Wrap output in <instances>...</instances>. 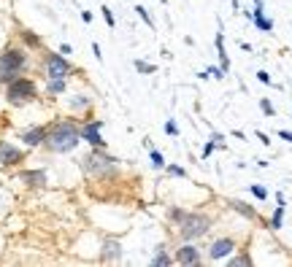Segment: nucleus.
Instances as JSON below:
<instances>
[{
	"label": "nucleus",
	"instance_id": "obj_1",
	"mask_svg": "<svg viewBox=\"0 0 292 267\" xmlns=\"http://www.w3.org/2000/svg\"><path fill=\"white\" fill-rule=\"evenodd\" d=\"M79 143H81V122L57 119L49 125L43 149L49 151V154H71V151L79 149Z\"/></svg>",
	"mask_w": 292,
	"mask_h": 267
},
{
	"label": "nucleus",
	"instance_id": "obj_2",
	"mask_svg": "<svg viewBox=\"0 0 292 267\" xmlns=\"http://www.w3.org/2000/svg\"><path fill=\"white\" fill-rule=\"evenodd\" d=\"M81 170L92 178H117L119 176V159L114 154H108L106 149H95L92 146L87 154L81 157Z\"/></svg>",
	"mask_w": 292,
	"mask_h": 267
},
{
	"label": "nucleus",
	"instance_id": "obj_3",
	"mask_svg": "<svg viewBox=\"0 0 292 267\" xmlns=\"http://www.w3.org/2000/svg\"><path fill=\"white\" fill-rule=\"evenodd\" d=\"M30 70V54H27V46H6L0 52V84H6L16 79V76H25Z\"/></svg>",
	"mask_w": 292,
	"mask_h": 267
},
{
	"label": "nucleus",
	"instance_id": "obj_4",
	"mask_svg": "<svg viewBox=\"0 0 292 267\" xmlns=\"http://www.w3.org/2000/svg\"><path fill=\"white\" fill-rule=\"evenodd\" d=\"M38 100V84L33 79H27V76H16L6 84V103L14 108H25L30 106V103Z\"/></svg>",
	"mask_w": 292,
	"mask_h": 267
},
{
	"label": "nucleus",
	"instance_id": "obj_5",
	"mask_svg": "<svg viewBox=\"0 0 292 267\" xmlns=\"http://www.w3.org/2000/svg\"><path fill=\"white\" fill-rule=\"evenodd\" d=\"M211 227H214V219H211L209 213L187 211L184 219L176 224V230H178V237H182V240H197V237L209 235Z\"/></svg>",
	"mask_w": 292,
	"mask_h": 267
},
{
	"label": "nucleus",
	"instance_id": "obj_6",
	"mask_svg": "<svg viewBox=\"0 0 292 267\" xmlns=\"http://www.w3.org/2000/svg\"><path fill=\"white\" fill-rule=\"evenodd\" d=\"M73 65L60 52H43V79H71Z\"/></svg>",
	"mask_w": 292,
	"mask_h": 267
},
{
	"label": "nucleus",
	"instance_id": "obj_7",
	"mask_svg": "<svg viewBox=\"0 0 292 267\" xmlns=\"http://www.w3.org/2000/svg\"><path fill=\"white\" fill-rule=\"evenodd\" d=\"M238 249V243H235V237H216V240H211L209 251H206V256H209V262H222L228 259V256H233V251Z\"/></svg>",
	"mask_w": 292,
	"mask_h": 267
},
{
	"label": "nucleus",
	"instance_id": "obj_8",
	"mask_svg": "<svg viewBox=\"0 0 292 267\" xmlns=\"http://www.w3.org/2000/svg\"><path fill=\"white\" fill-rule=\"evenodd\" d=\"M173 264H184V267L203 264V254H200V249L195 246V240H184V246H178L176 254H173Z\"/></svg>",
	"mask_w": 292,
	"mask_h": 267
},
{
	"label": "nucleus",
	"instance_id": "obj_9",
	"mask_svg": "<svg viewBox=\"0 0 292 267\" xmlns=\"http://www.w3.org/2000/svg\"><path fill=\"white\" fill-rule=\"evenodd\" d=\"M81 140L95 146V149H106V140H103V119L81 122Z\"/></svg>",
	"mask_w": 292,
	"mask_h": 267
},
{
	"label": "nucleus",
	"instance_id": "obj_10",
	"mask_svg": "<svg viewBox=\"0 0 292 267\" xmlns=\"http://www.w3.org/2000/svg\"><path fill=\"white\" fill-rule=\"evenodd\" d=\"M25 149H19L16 143L11 140H0V165L3 167H14L19 165V162H25Z\"/></svg>",
	"mask_w": 292,
	"mask_h": 267
},
{
	"label": "nucleus",
	"instance_id": "obj_11",
	"mask_svg": "<svg viewBox=\"0 0 292 267\" xmlns=\"http://www.w3.org/2000/svg\"><path fill=\"white\" fill-rule=\"evenodd\" d=\"M125 259V249H122V243H119V237H103V243H100V262H122Z\"/></svg>",
	"mask_w": 292,
	"mask_h": 267
},
{
	"label": "nucleus",
	"instance_id": "obj_12",
	"mask_svg": "<svg viewBox=\"0 0 292 267\" xmlns=\"http://www.w3.org/2000/svg\"><path fill=\"white\" fill-rule=\"evenodd\" d=\"M46 132H49V127H43V125H35V127H27L22 135H19V140L25 143L27 149H38V146H43V140H46Z\"/></svg>",
	"mask_w": 292,
	"mask_h": 267
},
{
	"label": "nucleus",
	"instance_id": "obj_13",
	"mask_svg": "<svg viewBox=\"0 0 292 267\" xmlns=\"http://www.w3.org/2000/svg\"><path fill=\"white\" fill-rule=\"evenodd\" d=\"M19 181L27 186V189H43L49 181H46V170L43 167H35V170H22L19 173Z\"/></svg>",
	"mask_w": 292,
	"mask_h": 267
},
{
	"label": "nucleus",
	"instance_id": "obj_14",
	"mask_svg": "<svg viewBox=\"0 0 292 267\" xmlns=\"http://www.w3.org/2000/svg\"><path fill=\"white\" fill-rule=\"evenodd\" d=\"M228 205H230V211L241 213L243 219H246V222H260V213L254 211L249 203H243V200H228Z\"/></svg>",
	"mask_w": 292,
	"mask_h": 267
},
{
	"label": "nucleus",
	"instance_id": "obj_15",
	"mask_svg": "<svg viewBox=\"0 0 292 267\" xmlns=\"http://www.w3.org/2000/svg\"><path fill=\"white\" fill-rule=\"evenodd\" d=\"M68 87V79H43V89H46V98L49 100H57L60 94Z\"/></svg>",
	"mask_w": 292,
	"mask_h": 267
},
{
	"label": "nucleus",
	"instance_id": "obj_16",
	"mask_svg": "<svg viewBox=\"0 0 292 267\" xmlns=\"http://www.w3.org/2000/svg\"><path fill=\"white\" fill-rule=\"evenodd\" d=\"M252 22H254V27H257L260 33H271V30H273V19L265 16V8H262V6H254Z\"/></svg>",
	"mask_w": 292,
	"mask_h": 267
},
{
	"label": "nucleus",
	"instance_id": "obj_17",
	"mask_svg": "<svg viewBox=\"0 0 292 267\" xmlns=\"http://www.w3.org/2000/svg\"><path fill=\"white\" fill-rule=\"evenodd\" d=\"M214 46H216V54H219V68L228 73V70H230V57H228V52H224V33H222V25H219V33H216V38H214Z\"/></svg>",
	"mask_w": 292,
	"mask_h": 267
},
{
	"label": "nucleus",
	"instance_id": "obj_18",
	"mask_svg": "<svg viewBox=\"0 0 292 267\" xmlns=\"http://www.w3.org/2000/svg\"><path fill=\"white\" fill-rule=\"evenodd\" d=\"M149 264H152V267H171L173 264V256L168 254V249H165L163 243H160L157 249H154V256L149 259Z\"/></svg>",
	"mask_w": 292,
	"mask_h": 267
},
{
	"label": "nucleus",
	"instance_id": "obj_19",
	"mask_svg": "<svg viewBox=\"0 0 292 267\" xmlns=\"http://www.w3.org/2000/svg\"><path fill=\"white\" fill-rule=\"evenodd\" d=\"M68 108H71L73 113H84V111L92 108V100L87 98V94H73V98L68 100Z\"/></svg>",
	"mask_w": 292,
	"mask_h": 267
},
{
	"label": "nucleus",
	"instance_id": "obj_20",
	"mask_svg": "<svg viewBox=\"0 0 292 267\" xmlns=\"http://www.w3.org/2000/svg\"><path fill=\"white\" fill-rule=\"evenodd\" d=\"M19 38L25 41V46H27V49H41V46H43V38H41L38 33L27 30V27H22V30H19Z\"/></svg>",
	"mask_w": 292,
	"mask_h": 267
},
{
	"label": "nucleus",
	"instance_id": "obj_21",
	"mask_svg": "<svg viewBox=\"0 0 292 267\" xmlns=\"http://www.w3.org/2000/svg\"><path fill=\"white\" fill-rule=\"evenodd\" d=\"M228 264H230V267H249V264H252V256H249V251H246V249H243L241 254L228 256Z\"/></svg>",
	"mask_w": 292,
	"mask_h": 267
},
{
	"label": "nucleus",
	"instance_id": "obj_22",
	"mask_svg": "<svg viewBox=\"0 0 292 267\" xmlns=\"http://www.w3.org/2000/svg\"><path fill=\"white\" fill-rule=\"evenodd\" d=\"M284 211H287V205H276V211H273V216H271V230H281L284 227Z\"/></svg>",
	"mask_w": 292,
	"mask_h": 267
},
{
	"label": "nucleus",
	"instance_id": "obj_23",
	"mask_svg": "<svg viewBox=\"0 0 292 267\" xmlns=\"http://www.w3.org/2000/svg\"><path fill=\"white\" fill-rule=\"evenodd\" d=\"M149 162H152V167H154V170H165V157H163V151L149 149Z\"/></svg>",
	"mask_w": 292,
	"mask_h": 267
},
{
	"label": "nucleus",
	"instance_id": "obj_24",
	"mask_svg": "<svg viewBox=\"0 0 292 267\" xmlns=\"http://www.w3.org/2000/svg\"><path fill=\"white\" fill-rule=\"evenodd\" d=\"M133 68H136L141 76H152V73H157V65L146 62V60H136V62H133Z\"/></svg>",
	"mask_w": 292,
	"mask_h": 267
},
{
	"label": "nucleus",
	"instance_id": "obj_25",
	"mask_svg": "<svg viewBox=\"0 0 292 267\" xmlns=\"http://www.w3.org/2000/svg\"><path fill=\"white\" fill-rule=\"evenodd\" d=\"M184 213H187L184 208H176V205H173V208H168V213H165V216H168V222H171V224L176 227V224L184 219Z\"/></svg>",
	"mask_w": 292,
	"mask_h": 267
},
{
	"label": "nucleus",
	"instance_id": "obj_26",
	"mask_svg": "<svg viewBox=\"0 0 292 267\" xmlns=\"http://www.w3.org/2000/svg\"><path fill=\"white\" fill-rule=\"evenodd\" d=\"M133 11H136V14H138L141 19H144V22H146L149 27H152V30H154V27H157V25H154V19H152V14H149V8H146V6H136Z\"/></svg>",
	"mask_w": 292,
	"mask_h": 267
},
{
	"label": "nucleus",
	"instance_id": "obj_27",
	"mask_svg": "<svg viewBox=\"0 0 292 267\" xmlns=\"http://www.w3.org/2000/svg\"><path fill=\"white\" fill-rule=\"evenodd\" d=\"M165 173L173 176V178H187V170L182 165H165Z\"/></svg>",
	"mask_w": 292,
	"mask_h": 267
},
{
	"label": "nucleus",
	"instance_id": "obj_28",
	"mask_svg": "<svg viewBox=\"0 0 292 267\" xmlns=\"http://www.w3.org/2000/svg\"><path fill=\"white\" fill-rule=\"evenodd\" d=\"M260 108H262V113H265V116H276V108H273V103H271L268 98H260Z\"/></svg>",
	"mask_w": 292,
	"mask_h": 267
},
{
	"label": "nucleus",
	"instance_id": "obj_29",
	"mask_svg": "<svg viewBox=\"0 0 292 267\" xmlns=\"http://www.w3.org/2000/svg\"><path fill=\"white\" fill-rule=\"evenodd\" d=\"M249 192L257 197V200H268V189H265V186H260V184H252V186H249Z\"/></svg>",
	"mask_w": 292,
	"mask_h": 267
},
{
	"label": "nucleus",
	"instance_id": "obj_30",
	"mask_svg": "<svg viewBox=\"0 0 292 267\" xmlns=\"http://www.w3.org/2000/svg\"><path fill=\"white\" fill-rule=\"evenodd\" d=\"M100 11H103V19H106V25L111 27V30H114V27H117V19H114V14H111V8H108V6H103Z\"/></svg>",
	"mask_w": 292,
	"mask_h": 267
},
{
	"label": "nucleus",
	"instance_id": "obj_31",
	"mask_svg": "<svg viewBox=\"0 0 292 267\" xmlns=\"http://www.w3.org/2000/svg\"><path fill=\"white\" fill-rule=\"evenodd\" d=\"M163 130H165V135H171V138H176V135H178V125H176L173 119H168Z\"/></svg>",
	"mask_w": 292,
	"mask_h": 267
},
{
	"label": "nucleus",
	"instance_id": "obj_32",
	"mask_svg": "<svg viewBox=\"0 0 292 267\" xmlns=\"http://www.w3.org/2000/svg\"><path fill=\"white\" fill-rule=\"evenodd\" d=\"M214 151H216V143L209 138V143H206V146H203V154H200V157H203V159H209V157L214 154Z\"/></svg>",
	"mask_w": 292,
	"mask_h": 267
},
{
	"label": "nucleus",
	"instance_id": "obj_33",
	"mask_svg": "<svg viewBox=\"0 0 292 267\" xmlns=\"http://www.w3.org/2000/svg\"><path fill=\"white\" fill-rule=\"evenodd\" d=\"M257 81H260V84H265V87H273L271 73H265V70H257Z\"/></svg>",
	"mask_w": 292,
	"mask_h": 267
},
{
	"label": "nucleus",
	"instance_id": "obj_34",
	"mask_svg": "<svg viewBox=\"0 0 292 267\" xmlns=\"http://www.w3.org/2000/svg\"><path fill=\"white\" fill-rule=\"evenodd\" d=\"M206 70H209V76H211V79H224V76H228V73H224L222 68H214V65H211V68H206Z\"/></svg>",
	"mask_w": 292,
	"mask_h": 267
},
{
	"label": "nucleus",
	"instance_id": "obj_35",
	"mask_svg": "<svg viewBox=\"0 0 292 267\" xmlns=\"http://www.w3.org/2000/svg\"><path fill=\"white\" fill-rule=\"evenodd\" d=\"M211 140L216 143V149H224V135L222 132H211Z\"/></svg>",
	"mask_w": 292,
	"mask_h": 267
},
{
	"label": "nucleus",
	"instance_id": "obj_36",
	"mask_svg": "<svg viewBox=\"0 0 292 267\" xmlns=\"http://www.w3.org/2000/svg\"><path fill=\"white\" fill-rule=\"evenodd\" d=\"M60 54H65V57L73 54V46H71V43H60Z\"/></svg>",
	"mask_w": 292,
	"mask_h": 267
},
{
	"label": "nucleus",
	"instance_id": "obj_37",
	"mask_svg": "<svg viewBox=\"0 0 292 267\" xmlns=\"http://www.w3.org/2000/svg\"><path fill=\"white\" fill-rule=\"evenodd\" d=\"M92 54H95L98 57V60H103V49H100V43L95 41V43H92Z\"/></svg>",
	"mask_w": 292,
	"mask_h": 267
},
{
	"label": "nucleus",
	"instance_id": "obj_38",
	"mask_svg": "<svg viewBox=\"0 0 292 267\" xmlns=\"http://www.w3.org/2000/svg\"><path fill=\"white\" fill-rule=\"evenodd\" d=\"M279 138L287 140V143H292V132H289V130H279Z\"/></svg>",
	"mask_w": 292,
	"mask_h": 267
},
{
	"label": "nucleus",
	"instance_id": "obj_39",
	"mask_svg": "<svg viewBox=\"0 0 292 267\" xmlns=\"http://www.w3.org/2000/svg\"><path fill=\"white\" fill-rule=\"evenodd\" d=\"M257 140L262 143V146H271V138L265 135V132H257Z\"/></svg>",
	"mask_w": 292,
	"mask_h": 267
},
{
	"label": "nucleus",
	"instance_id": "obj_40",
	"mask_svg": "<svg viewBox=\"0 0 292 267\" xmlns=\"http://www.w3.org/2000/svg\"><path fill=\"white\" fill-rule=\"evenodd\" d=\"M81 22L89 25V22H92V11H81Z\"/></svg>",
	"mask_w": 292,
	"mask_h": 267
},
{
	"label": "nucleus",
	"instance_id": "obj_41",
	"mask_svg": "<svg viewBox=\"0 0 292 267\" xmlns=\"http://www.w3.org/2000/svg\"><path fill=\"white\" fill-rule=\"evenodd\" d=\"M252 3H254V6H262V0H252Z\"/></svg>",
	"mask_w": 292,
	"mask_h": 267
},
{
	"label": "nucleus",
	"instance_id": "obj_42",
	"mask_svg": "<svg viewBox=\"0 0 292 267\" xmlns=\"http://www.w3.org/2000/svg\"><path fill=\"white\" fill-rule=\"evenodd\" d=\"M160 3H163V6H168V0H160Z\"/></svg>",
	"mask_w": 292,
	"mask_h": 267
}]
</instances>
